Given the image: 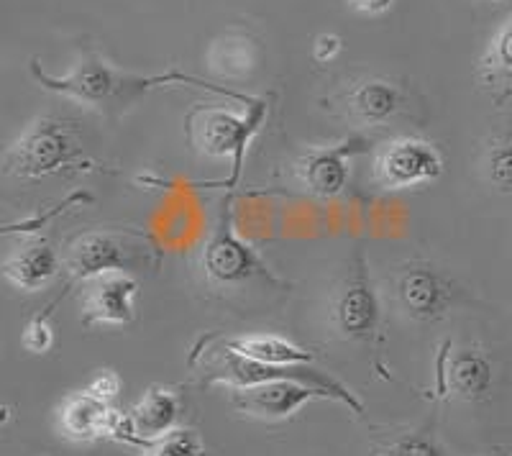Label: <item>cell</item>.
I'll use <instances>...</instances> for the list:
<instances>
[{"label":"cell","mask_w":512,"mask_h":456,"mask_svg":"<svg viewBox=\"0 0 512 456\" xmlns=\"http://www.w3.org/2000/svg\"><path fill=\"white\" fill-rule=\"evenodd\" d=\"M443 382L456 400H464V403L487 400L492 385H495L492 359L472 346L456 349L454 354H448L446 364H443Z\"/></svg>","instance_id":"cell-17"},{"label":"cell","mask_w":512,"mask_h":456,"mask_svg":"<svg viewBox=\"0 0 512 456\" xmlns=\"http://www.w3.org/2000/svg\"><path fill=\"white\" fill-rule=\"evenodd\" d=\"M31 75L39 82L44 90H52V93L64 95V98L77 100L80 106L90 108V111H98L100 116L118 118L123 113H128L131 108L144 98L146 93L162 88V85H175V82H185V85H200V88H208L213 93L228 95V98H236L241 103H249L251 98L246 95L233 93L228 88H216V85H208L200 77L185 75V72H164V75H141V72H128L123 67L111 65L108 59L100 57V54L90 52L72 67L67 75H49L39 67V62H31Z\"/></svg>","instance_id":"cell-1"},{"label":"cell","mask_w":512,"mask_h":456,"mask_svg":"<svg viewBox=\"0 0 512 456\" xmlns=\"http://www.w3.org/2000/svg\"><path fill=\"white\" fill-rule=\"evenodd\" d=\"M82 323L85 326H126L136 316L139 282L128 272H108L82 285Z\"/></svg>","instance_id":"cell-10"},{"label":"cell","mask_w":512,"mask_h":456,"mask_svg":"<svg viewBox=\"0 0 512 456\" xmlns=\"http://www.w3.org/2000/svg\"><path fill=\"white\" fill-rule=\"evenodd\" d=\"M54 344L52 326L47 321V313L44 316H36L34 321H29V326L24 328V346L31 354H47Z\"/></svg>","instance_id":"cell-23"},{"label":"cell","mask_w":512,"mask_h":456,"mask_svg":"<svg viewBox=\"0 0 512 456\" xmlns=\"http://www.w3.org/2000/svg\"><path fill=\"white\" fill-rule=\"evenodd\" d=\"M82 157L75 123L59 116H36L11 141L3 157L8 175L21 180H41L67 170Z\"/></svg>","instance_id":"cell-3"},{"label":"cell","mask_w":512,"mask_h":456,"mask_svg":"<svg viewBox=\"0 0 512 456\" xmlns=\"http://www.w3.org/2000/svg\"><path fill=\"white\" fill-rule=\"evenodd\" d=\"M384 456H446L431 439L425 436H405L397 439L390 449L384 451Z\"/></svg>","instance_id":"cell-24"},{"label":"cell","mask_w":512,"mask_h":456,"mask_svg":"<svg viewBox=\"0 0 512 456\" xmlns=\"http://www.w3.org/2000/svg\"><path fill=\"white\" fill-rule=\"evenodd\" d=\"M482 175L500 193H512V134L495 136L484 147Z\"/></svg>","instance_id":"cell-21"},{"label":"cell","mask_w":512,"mask_h":456,"mask_svg":"<svg viewBox=\"0 0 512 456\" xmlns=\"http://www.w3.org/2000/svg\"><path fill=\"white\" fill-rule=\"evenodd\" d=\"M397 303L415 321H438L451 305V285L425 264H410L400 272L395 285Z\"/></svg>","instance_id":"cell-13"},{"label":"cell","mask_w":512,"mask_h":456,"mask_svg":"<svg viewBox=\"0 0 512 456\" xmlns=\"http://www.w3.org/2000/svg\"><path fill=\"white\" fill-rule=\"evenodd\" d=\"M320 398H328V395L318 387L295 380H274L256 387H244V390H233L231 400L236 408L249 413V416L274 421V418H290L305 403Z\"/></svg>","instance_id":"cell-12"},{"label":"cell","mask_w":512,"mask_h":456,"mask_svg":"<svg viewBox=\"0 0 512 456\" xmlns=\"http://www.w3.org/2000/svg\"><path fill=\"white\" fill-rule=\"evenodd\" d=\"M372 139L367 136H351L333 147H313L295 162V177L303 185L305 193L313 198L331 200L344 193L349 185L351 159L367 152Z\"/></svg>","instance_id":"cell-7"},{"label":"cell","mask_w":512,"mask_h":456,"mask_svg":"<svg viewBox=\"0 0 512 456\" xmlns=\"http://www.w3.org/2000/svg\"><path fill=\"white\" fill-rule=\"evenodd\" d=\"M346 3L364 16H384L395 8L397 0H346Z\"/></svg>","instance_id":"cell-27"},{"label":"cell","mask_w":512,"mask_h":456,"mask_svg":"<svg viewBox=\"0 0 512 456\" xmlns=\"http://www.w3.org/2000/svg\"><path fill=\"white\" fill-rule=\"evenodd\" d=\"M446 164L436 144L418 136H400L387 141L374 159V180L382 190H410L436 182Z\"/></svg>","instance_id":"cell-6"},{"label":"cell","mask_w":512,"mask_h":456,"mask_svg":"<svg viewBox=\"0 0 512 456\" xmlns=\"http://www.w3.org/2000/svg\"><path fill=\"white\" fill-rule=\"evenodd\" d=\"M59 431L70 441H95L121 431L123 418L113 410L111 400L100 398L93 390L70 392L57 410Z\"/></svg>","instance_id":"cell-11"},{"label":"cell","mask_w":512,"mask_h":456,"mask_svg":"<svg viewBox=\"0 0 512 456\" xmlns=\"http://www.w3.org/2000/svg\"><path fill=\"white\" fill-rule=\"evenodd\" d=\"M489 3H507V0H489Z\"/></svg>","instance_id":"cell-28"},{"label":"cell","mask_w":512,"mask_h":456,"mask_svg":"<svg viewBox=\"0 0 512 456\" xmlns=\"http://www.w3.org/2000/svg\"><path fill=\"white\" fill-rule=\"evenodd\" d=\"M341 49H344V41H341V36L320 34L313 44V59L315 62H320V65H328V62H333V59L341 54Z\"/></svg>","instance_id":"cell-25"},{"label":"cell","mask_w":512,"mask_h":456,"mask_svg":"<svg viewBox=\"0 0 512 456\" xmlns=\"http://www.w3.org/2000/svg\"><path fill=\"white\" fill-rule=\"evenodd\" d=\"M274 380L305 382V385L323 390L328 398L346 405V408H351L354 413H361V410H364V405L354 398V392H351L349 387H344L338 380H333L326 372L310 367V364H287V367H280V364L254 362V359H246L241 357V354L221 349V359L210 367L208 375L210 385H228L231 390H244V387H256Z\"/></svg>","instance_id":"cell-4"},{"label":"cell","mask_w":512,"mask_h":456,"mask_svg":"<svg viewBox=\"0 0 512 456\" xmlns=\"http://www.w3.org/2000/svg\"><path fill=\"white\" fill-rule=\"evenodd\" d=\"M256 65L254 41L246 36H226L210 49V67L226 77H241Z\"/></svg>","instance_id":"cell-20"},{"label":"cell","mask_w":512,"mask_h":456,"mask_svg":"<svg viewBox=\"0 0 512 456\" xmlns=\"http://www.w3.org/2000/svg\"><path fill=\"white\" fill-rule=\"evenodd\" d=\"M121 387H123L121 377H118L116 372H113V369H105V372H100V375L95 377L93 382H90L88 390H93L95 395H100V398L111 400V403H113V400L118 398V392H121Z\"/></svg>","instance_id":"cell-26"},{"label":"cell","mask_w":512,"mask_h":456,"mask_svg":"<svg viewBox=\"0 0 512 456\" xmlns=\"http://www.w3.org/2000/svg\"><path fill=\"white\" fill-rule=\"evenodd\" d=\"M136 262V246H128L123 236L111 231H88L80 239L72 241L70 254H67V287L85 285L108 272H123Z\"/></svg>","instance_id":"cell-8"},{"label":"cell","mask_w":512,"mask_h":456,"mask_svg":"<svg viewBox=\"0 0 512 456\" xmlns=\"http://www.w3.org/2000/svg\"><path fill=\"white\" fill-rule=\"evenodd\" d=\"M200 269H203L205 280L218 287H241L254 280L277 282V277L269 272L259 254L233 231L231 203L223 205L216 231L203 244Z\"/></svg>","instance_id":"cell-5"},{"label":"cell","mask_w":512,"mask_h":456,"mask_svg":"<svg viewBox=\"0 0 512 456\" xmlns=\"http://www.w3.org/2000/svg\"><path fill=\"white\" fill-rule=\"evenodd\" d=\"M267 118L269 100L264 98H251L241 113L205 106L195 108L187 116V134H190L192 147L203 157L228 159L233 164V180H239L246 152Z\"/></svg>","instance_id":"cell-2"},{"label":"cell","mask_w":512,"mask_h":456,"mask_svg":"<svg viewBox=\"0 0 512 456\" xmlns=\"http://www.w3.org/2000/svg\"><path fill=\"white\" fill-rule=\"evenodd\" d=\"M341 103L346 106L354 121L364 123V126H379L387 123L405 111V90L397 82L387 80V77H364V80L354 82L344 95Z\"/></svg>","instance_id":"cell-15"},{"label":"cell","mask_w":512,"mask_h":456,"mask_svg":"<svg viewBox=\"0 0 512 456\" xmlns=\"http://www.w3.org/2000/svg\"><path fill=\"white\" fill-rule=\"evenodd\" d=\"M62 262L47 239H29L8 254L3 262V277L21 293H39L57 280Z\"/></svg>","instance_id":"cell-16"},{"label":"cell","mask_w":512,"mask_h":456,"mask_svg":"<svg viewBox=\"0 0 512 456\" xmlns=\"http://www.w3.org/2000/svg\"><path fill=\"white\" fill-rule=\"evenodd\" d=\"M379 298L367 275L364 259H356V267L338 290L333 300V326L344 339L367 341L379 328Z\"/></svg>","instance_id":"cell-9"},{"label":"cell","mask_w":512,"mask_h":456,"mask_svg":"<svg viewBox=\"0 0 512 456\" xmlns=\"http://www.w3.org/2000/svg\"><path fill=\"white\" fill-rule=\"evenodd\" d=\"M477 75L497 106L512 98V16H507L489 36L479 57Z\"/></svg>","instance_id":"cell-18"},{"label":"cell","mask_w":512,"mask_h":456,"mask_svg":"<svg viewBox=\"0 0 512 456\" xmlns=\"http://www.w3.org/2000/svg\"><path fill=\"white\" fill-rule=\"evenodd\" d=\"M180 416V395L175 390H169V387H152V390L144 392V398L123 418L121 428H126L128 439L139 441V444H152V441L162 439L167 433L177 431Z\"/></svg>","instance_id":"cell-14"},{"label":"cell","mask_w":512,"mask_h":456,"mask_svg":"<svg viewBox=\"0 0 512 456\" xmlns=\"http://www.w3.org/2000/svg\"><path fill=\"white\" fill-rule=\"evenodd\" d=\"M146 456H203V441L190 428H177L162 439L146 444Z\"/></svg>","instance_id":"cell-22"},{"label":"cell","mask_w":512,"mask_h":456,"mask_svg":"<svg viewBox=\"0 0 512 456\" xmlns=\"http://www.w3.org/2000/svg\"><path fill=\"white\" fill-rule=\"evenodd\" d=\"M223 349L241 354L246 359H254V362L280 364V367H287V364H313L315 359L313 351L272 334H251L241 336V339H228L223 341Z\"/></svg>","instance_id":"cell-19"}]
</instances>
